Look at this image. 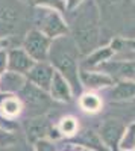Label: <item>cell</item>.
<instances>
[{
    "instance_id": "7402d4cb",
    "label": "cell",
    "mask_w": 135,
    "mask_h": 151,
    "mask_svg": "<svg viewBox=\"0 0 135 151\" xmlns=\"http://www.w3.org/2000/svg\"><path fill=\"white\" fill-rule=\"evenodd\" d=\"M82 142H83L85 145H87V147H93V145H99V147H100L99 139H97V137L94 136V133H93V132H85Z\"/></svg>"
},
{
    "instance_id": "cb8c5ba5",
    "label": "cell",
    "mask_w": 135,
    "mask_h": 151,
    "mask_svg": "<svg viewBox=\"0 0 135 151\" xmlns=\"http://www.w3.org/2000/svg\"><path fill=\"white\" fill-rule=\"evenodd\" d=\"M83 2H85V0H65V11H68V12L75 11V9H78Z\"/></svg>"
},
{
    "instance_id": "52a82bcc",
    "label": "cell",
    "mask_w": 135,
    "mask_h": 151,
    "mask_svg": "<svg viewBox=\"0 0 135 151\" xmlns=\"http://www.w3.org/2000/svg\"><path fill=\"white\" fill-rule=\"evenodd\" d=\"M125 130H126V127L118 119H106L100 127V137L108 148L114 150V148H117V145H120V141L125 134Z\"/></svg>"
},
{
    "instance_id": "30bf717a",
    "label": "cell",
    "mask_w": 135,
    "mask_h": 151,
    "mask_svg": "<svg viewBox=\"0 0 135 151\" xmlns=\"http://www.w3.org/2000/svg\"><path fill=\"white\" fill-rule=\"evenodd\" d=\"M79 82L88 89H102V88L114 85V77L106 73L79 68Z\"/></svg>"
},
{
    "instance_id": "5b68a950",
    "label": "cell",
    "mask_w": 135,
    "mask_h": 151,
    "mask_svg": "<svg viewBox=\"0 0 135 151\" xmlns=\"http://www.w3.org/2000/svg\"><path fill=\"white\" fill-rule=\"evenodd\" d=\"M52 40H49L38 30H29L24 36L23 41V50L26 52L35 62H47L49 60V52H50Z\"/></svg>"
},
{
    "instance_id": "8992f818",
    "label": "cell",
    "mask_w": 135,
    "mask_h": 151,
    "mask_svg": "<svg viewBox=\"0 0 135 151\" xmlns=\"http://www.w3.org/2000/svg\"><path fill=\"white\" fill-rule=\"evenodd\" d=\"M53 74H55V70L50 64H47V62H36L26 76L29 79V83L49 92L52 80H53Z\"/></svg>"
},
{
    "instance_id": "5bb4252c",
    "label": "cell",
    "mask_w": 135,
    "mask_h": 151,
    "mask_svg": "<svg viewBox=\"0 0 135 151\" xmlns=\"http://www.w3.org/2000/svg\"><path fill=\"white\" fill-rule=\"evenodd\" d=\"M26 85V79L23 74L5 71L0 74V91L2 92H20Z\"/></svg>"
},
{
    "instance_id": "603a6c76",
    "label": "cell",
    "mask_w": 135,
    "mask_h": 151,
    "mask_svg": "<svg viewBox=\"0 0 135 151\" xmlns=\"http://www.w3.org/2000/svg\"><path fill=\"white\" fill-rule=\"evenodd\" d=\"M8 70V50L3 47L0 48V74H3Z\"/></svg>"
},
{
    "instance_id": "6da1fadb",
    "label": "cell",
    "mask_w": 135,
    "mask_h": 151,
    "mask_svg": "<svg viewBox=\"0 0 135 151\" xmlns=\"http://www.w3.org/2000/svg\"><path fill=\"white\" fill-rule=\"evenodd\" d=\"M78 9H81V12L73 21L71 40L79 55L88 56L93 50L97 48V44H99V11H97L94 0H91L90 3L83 2Z\"/></svg>"
},
{
    "instance_id": "7c38bea8",
    "label": "cell",
    "mask_w": 135,
    "mask_h": 151,
    "mask_svg": "<svg viewBox=\"0 0 135 151\" xmlns=\"http://www.w3.org/2000/svg\"><path fill=\"white\" fill-rule=\"evenodd\" d=\"M49 92H50V98L56 100V101H64V103H68L73 97V89L70 83L65 80V77H62L56 71L53 74V80H52Z\"/></svg>"
},
{
    "instance_id": "ac0fdd59",
    "label": "cell",
    "mask_w": 135,
    "mask_h": 151,
    "mask_svg": "<svg viewBox=\"0 0 135 151\" xmlns=\"http://www.w3.org/2000/svg\"><path fill=\"white\" fill-rule=\"evenodd\" d=\"M21 109H23L21 101L17 97H8L0 103V112H2L5 116H9V118H14V116L20 115Z\"/></svg>"
},
{
    "instance_id": "8fae6325",
    "label": "cell",
    "mask_w": 135,
    "mask_h": 151,
    "mask_svg": "<svg viewBox=\"0 0 135 151\" xmlns=\"http://www.w3.org/2000/svg\"><path fill=\"white\" fill-rule=\"evenodd\" d=\"M106 74H114L115 77H120L123 80L135 82V60H112L100 65Z\"/></svg>"
},
{
    "instance_id": "484cf974",
    "label": "cell",
    "mask_w": 135,
    "mask_h": 151,
    "mask_svg": "<svg viewBox=\"0 0 135 151\" xmlns=\"http://www.w3.org/2000/svg\"><path fill=\"white\" fill-rule=\"evenodd\" d=\"M108 2H111V3H117V2H120V0H108Z\"/></svg>"
},
{
    "instance_id": "f1b7e54d",
    "label": "cell",
    "mask_w": 135,
    "mask_h": 151,
    "mask_svg": "<svg viewBox=\"0 0 135 151\" xmlns=\"http://www.w3.org/2000/svg\"><path fill=\"white\" fill-rule=\"evenodd\" d=\"M134 2H135V0H134Z\"/></svg>"
},
{
    "instance_id": "d6986e66",
    "label": "cell",
    "mask_w": 135,
    "mask_h": 151,
    "mask_svg": "<svg viewBox=\"0 0 135 151\" xmlns=\"http://www.w3.org/2000/svg\"><path fill=\"white\" fill-rule=\"evenodd\" d=\"M120 148L126 150V151H131V150L135 148V122L131 124L125 130V134L120 141Z\"/></svg>"
},
{
    "instance_id": "7a4b0ae2",
    "label": "cell",
    "mask_w": 135,
    "mask_h": 151,
    "mask_svg": "<svg viewBox=\"0 0 135 151\" xmlns=\"http://www.w3.org/2000/svg\"><path fill=\"white\" fill-rule=\"evenodd\" d=\"M79 52L73 42V40L67 36H61L52 41L49 60L56 73H59L70 83L73 91L79 89Z\"/></svg>"
},
{
    "instance_id": "4316f807",
    "label": "cell",
    "mask_w": 135,
    "mask_h": 151,
    "mask_svg": "<svg viewBox=\"0 0 135 151\" xmlns=\"http://www.w3.org/2000/svg\"><path fill=\"white\" fill-rule=\"evenodd\" d=\"M20 2H23V3H26V2H30V0H20Z\"/></svg>"
},
{
    "instance_id": "2e32d148",
    "label": "cell",
    "mask_w": 135,
    "mask_h": 151,
    "mask_svg": "<svg viewBox=\"0 0 135 151\" xmlns=\"http://www.w3.org/2000/svg\"><path fill=\"white\" fill-rule=\"evenodd\" d=\"M79 106L82 110L85 112H90V113H96L99 112L103 106V101L102 98L97 95V94H93V92H87L83 94L81 98H79Z\"/></svg>"
},
{
    "instance_id": "44dd1931",
    "label": "cell",
    "mask_w": 135,
    "mask_h": 151,
    "mask_svg": "<svg viewBox=\"0 0 135 151\" xmlns=\"http://www.w3.org/2000/svg\"><path fill=\"white\" fill-rule=\"evenodd\" d=\"M35 3L36 6L49 8V9H53L58 12L65 11V0H35Z\"/></svg>"
},
{
    "instance_id": "e0dca14e",
    "label": "cell",
    "mask_w": 135,
    "mask_h": 151,
    "mask_svg": "<svg viewBox=\"0 0 135 151\" xmlns=\"http://www.w3.org/2000/svg\"><path fill=\"white\" fill-rule=\"evenodd\" d=\"M135 97V82L131 80H121L118 82L112 89L114 100H129Z\"/></svg>"
},
{
    "instance_id": "9c48e42d",
    "label": "cell",
    "mask_w": 135,
    "mask_h": 151,
    "mask_svg": "<svg viewBox=\"0 0 135 151\" xmlns=\"http://www.w3.org/2000/svg\"><path fill=\"white\" fill-rule=\"evenodd\" d=\"M20 92H21L23 101L26 103L29 107H32V109H46V107H49L50 97L47 95L46 91L36 88L35 85L26 83Z\"/></svg>"
},
{
    "instance_id": "d4e9b609",
    "label": "cell",
    "mask_w": 135,
    "mask_h": 151,
    "mask_svg": "<svg viewBox=\"0 0 135 151\" xmlns=\"http://www.w3.org/2000/svg\"><path fill=\"white\" fill-rule=\"evenodd\" d=\"M123 45L129 47L131 50H134V52H135V40H128V41H123Z\"/></svg>"
},
{
    "instance_id": "277c9868",
    "label": "cell",
    "mask_w": 135,
    "mask_h": 151,
    "mask_svg": "<svg viewBox=\"0 0 135 151\" xmlns=\"http://www.w3.org/2000/svg\"><path fill=\"white\" fill-rule=\"evenodd\" d=\"M26 5L20 0H0V40L15 35L26 21Z\"/></svg>"
},
{
    "instance_id": "ba28073f",
    "label": "cell",
    "mask_w": 135,
    "mask_h": 151,
    "mask_svg": "<svg viewBox=\"0 0 135 151\" xmlns=\"http://www.w3.org/2000/svg\"><path fill=\"white\" fill-rule=\"evenodd\" d=\"M36 62L23 48H12L8 52V71L28 74Z\"/></svg>"
},
{
    "instance_id": "83f0119b",
    "label": "cell",
    "mask_w": 135,
    "mask_h": 151,
    "mask_svg": "<svg viewBox=\"0 0 135 151\" xmlns=\"http://www.w3.org/2000/svg\"><path fill=\"white\" fill-rule=\"evenodd\" d=\"M0 48H2V40H0Z\"/></svg>"
},
{
    "instance_id": "4fadbf2b",
    "label": "cell",
    "mask_w": 135,
    "mask_h": 151,
    "mask_svg": "<svg viewBox=\"0 0 135 151\" xmlns=\"http://www.w3.org/2000/svg\"><path fill=\"white\" fill-rule=\"evenodd\" d=\"M114 48L111 45H103V47H97L96 50L85 58V60L82 62V70H88V68H94V67H99V65H103L106 62L114 56Z\"/></svg>"
},
{
    "instance_id": "3957f363",
    "label": "cell",
    "mask_w": 135,
    "mask_h": 151,
    "mask_svg": "<svg viewBox=\"0 0 135 151\" xmlns=\"http://www.w3.org/2000/svg\"><path fill=\"white\" fill-rule=\"evenodd\" d=\"M32 23L35 30L41 32L49 40H56L61 36H67L70 33V27L67 21L62 18L61 12L49 9V8H41L36 6L32 14Z\"/></svg>"
},
{
    "instance_id": "9a60e30c",
    "label": "cell",
    "mask_w": 135,
    "mask_h": 151,
    "mask_svg": "<svg viewBox=\"0 0 135 151\" xmlns=\"http://www.w3.org/2000/svg\"><path fill=\"white\" fill-rule=\"evenodd\" d=\"M26 133L28 137L32 141H40L49 133V122L43 116H36L33 119H29L26 124Z\"/></svg>"
},
{
    "instance_id": "ffe728a7",
    "label": "cell",
    "mask_w": 135,
    "mask_h": 151,
    "mask_svg": "<svg viewBox=\"0 0 135 151\" xmlns=\"http://www.w3.org/2000/svg\"><path fill=\"white\" fill-rule=\"evenodd\" d=\"M59 132L62 134H67V136H71L78 132V121L76 118L73 116H65L61 119L59 122Z\"/></svg>"
}]
</instances>
